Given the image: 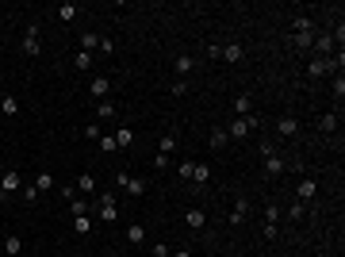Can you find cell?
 <instances>
[{"instance_id": "cell-32", "label": "cell", "mask_w": 345, "mask_h": 257, "mask_svg": "<svg viewBox=\"0 0 345 257\" xmlns=\"http://www.w3.org/2000/svg\"><path fill=\"white\" fill-rule=\"evenodd\" d=\"M257 154H261V157H272V154H276L272 138H261V142H257Z\"/></svg>"}, {"instance_id": "cell-6", "label": "cell", "mask_w": 345, "mask_h": 257, "mask_svg": "<svg viewBox=\"0 0 345 257\" xmlns=\"http://www.w3.org/2000/svg\"><path fill=\"white\" fill-rule=\"evenodd\" d=\"M108 92H112V77H92V100H108Z\"/></svg>"}, {"instance_id": "cell-9", "label": "cell", "mask_w": 345, "mask_h": 257, "mask_svg": "<svg viewBox=\"0 0 345 257\" xmlns=\"http://www.w3.org/2000/svg\"><path fill=\"white\" fill-rule=\"evenodd\" d=\"M284 169H288V162H284V157H280V154L265 157V173H268V177H280V173H284Z\"/></svg>"}, {"instance_id": "cell-18", "label": "cell", "mask_w": 345, "mask_h": 257, "mask_svg": "<svg viewBox=\"0 0 345 257\" xmlns=\"http://www.w3.org/2000/svg\"><path fill=\"white\" fill-rule=\"evenodd\" d=\"M292 27H295V35H315V23H310L307 16H295V19H292Z\"/></svg>"}, {"instance_id": "cell-45", "label": "cell", "mask_w": 345, "mask_h": 257, "mask_svg": "<svg viewBox=\"0 0 345 257\" xmlns=\"http://www.w3.org/2000/svg\"><path fill=\"white\" fill-rule=\"evenodd\" d=\"M276 234H280V227H276V223H265V238H268V242H272V238H276Z\"/></svg>"}, {"instance_id": "cell-16", "label": "cell", "mask_w": 345, "mask_h": 257, "mask_svg": "<svg viewBox=\"0 0 345 257\" xmlns=\"http://www.w3.org/2000/svg\"><path fill=\"white\" fill-rule=\"evenodd\" d=\"M172 69H177V73H192V69H196V58H192V54H181V58L172 61Z\"/></svg>"}, {"instance_id": "cell-42", "label": "cell", "mask_w": 345, "mask_h": 257, "mask_svg": "<svg viewBox=\"0 0 345 257\" xmlns=\"http://www.w3.org/2000/svg\"><path fill=\"white\" fill-rule=\"evenodd\" d=\"M334 96H337V100L345 96V77H341V73H337V81H334Z\"/></svg>"}, {"instance_id": "cell-5", "label": "cell", "mask_w": 345, "mask_h": 257, "mask_svg": "<svg viewBox=\"0 0 345 257\" xmlns=\"http://www.w3.org/2000/svg\"><path fill=\"white\" fill-rule=\"evenodd\" d=\"M219 58H223V61H230V66H238V61L246 58V50H242L238 43H223V46H219Z\"/></svg>"}, {"instance_id": "cell-15", "label": "cell", "mask_w": 345, "mask_h": 257, "mask_svg": "<svg viewBox=\"0 0 345 257\" xmlns=\"http://www.w3.org/2000/svg\"><path fill=\"white\" fill-rule=\"evenodd\" d=\"M34 188H39V192H50V188H54V173H50V169H43L39 177H34Z\"/></svg>"}, {"instance_id": "cell-19", "label": "cell", "mask_w": 345, "mask_h": 257, "mask_svg": "<svg viewBox=\"0 0 345 257\" xmlns=\"http://www.w3.org/2000/svg\"><path fill=\"white\" fill-rule=\"evenodd\" d=\"M310 46H315V50H319L322 58H326V54L334 50V39H330V35H319V39H315V43H310Z\"/></svg>"}, {"instance_id": "cell-17", "label": "cell", "mask_w": 345, "mask_h": 257, "mask_svg": "<svg viewBox=\"0 0 345 257\" xmlns=\"http://www.w3.org/2000/svg\"><path fill=\"white\" fill-rule=\"evenodd\" d=\"M19 249H23V238H19V234H8V238H4V253H8V257H16Z\"/></svg>"}, {"instance_id": "cell-30", "label": "cell", "mask_w": 345, "mask_h": 257, "mask_svg": "<svg viewBox=\"0 0 345 257\" xmlns=\"http://www.w3.org/2000/svg\"><path fill=\"white\" fill-rule=\"evenodd\" d=\"M334 127H337V112H326V115L319 119V131H326V135H330Z\"/></svg>"}, {"instance_id": "cell-26", "label": "cell", "mask_w": 345, "mask_h": 257, "mask_svg": "<svg viewBox=\"0 0 345 257\" xmlns=\"http://www.w3.org/2000/svg\"><path fill=\"white\" fill-rule=\"evenodd\" d=\"M73 66L81 69V73H88L92 69V54H85V50H77V58H73Z\"/></svg>"}, {"instance_id": "cell-4", "label": "cell", "mask_w": 345, "mask_h": 257, "mask_svg": "<svg viewBox=\"0 0 345 257\" xmlns=\"http://www.w3.org/2000/svg\"><path fill=\"white\" fill-rule=\"evenodd\" d=\"M39 50H43V43H39V27H27V35H23V54H27V58H39Z\"/></svg>"}, {"instance_id": "cell-24", "label": "cell", "mask_w": 345, "mask_h": 257, "mask_svg": "<svg viewBox=\"0 0 345 257\" xmlns=\"http://www.w3.org/2000/svg\"><path fill=\"white\" fill-rule=\"evenodd\" d=\"M73 231H77V234H88V231H92V219H88V215H73Z\"/></svg>"}, {"instance_id": "cell-21", "label": "cell", "mask_w": 345, "mask_h": 257, "mask_svg": "<svg viewBox=\"0 0 345 257\" xmlns=\"http://www.w3.org/2000/svg\"><path fill=\"white\" fill-rule=\"evenodd\" d=\"M192 180H196V184H207V180H211V165H199V162H196V169H192Z\"/></svg>"}, {"instance_id": "cell-39", "label": "cell", "mask_w": 345, "mask_h": 257, "mask_svg": "<svg viewBox=\"0 0 345 257\" xmlns=\"http://www.w3.org/2000/svg\"><path fill=\"white\" fill-rule=\"evenodd\" d=\"M280 219V211H276V204H265V223H276Z\"/></svg>"}, {"instance_id": "cell-29", "label": "cell", "mask_w": 345, "mask_h": 257, "mask_svg": "<svg viewBox=\"0 0 345 257\" xmlns=\"http://www.w3.org/2000/svg\"><path fill=\"white\" fill-rule=\"evenodd\" d=\"M96 115H100V119H112V115H115V104L112 100H100V104H96Z\"/></svg>"}, {"instance_id": "cell-44", "label": "cell", "mask_w": 345, "mask_h": 257, "mask_svg": "<svg viewBox=\"0 0 345 257\" xmlns=\"http://www.w3.org/2000/svg\"><path fill=\"white\" fill-rule=\"evenodd\" d=\"M154 169H169V154H157L154 157Z\"/></svg>"}, {"instance_id": "cell-41", "label": "cell", "mask_w": 345, "mask_h": 257, "mask_svg": "<svg viewBox=\"0 0 345 257\" xmlns=\"http://www.w3.org/2000/svg\"><path fill=\"white\" fill-rule=\"evenodd\" d=\"M288 219H303V204H299V200H295V204L288 207Z\"/></svg>"}, {"instance_id": "cell-2", "label": "cell", "mask_w": 345, "mask_h": 257, "mask_svg": "<svg viewBox=\"0 0 345 257\" xmlns=\"http://www.w3.org/2000/svg\"><path fill=\"white\" fill-rule=\"evenodd\" d=\"M261 127V119H257V115H246V119H238V115H234V123H230V127H226V135H230V138H246V135H250V131H257Z\"/></svg>"}, {"instance_id": "cell-28", "label": "cell", "mask_w": 345, "mask_h": 257, "mask_svg": "<svg viewBox=\"0 0 345 257\" xmlns=\"http://www.w3.org/2000/svg\"><path fill=\"white\" fill-rule=\"evenodd\" d=\"M250 96H238V100H234V112H238V119H246V115H250Z\"/></svg>"}, {"instance_id": "cell-47", "label": "cell", "mask_w": 345, "mask_h": 257, "mask_svg": "<svg viewBox=\"0 0 345 257\" xmlns=\"http://www.w3.org/2000/svg\"><path fill=\"white\" fill-rule=\"evenodd\" d=\"M169 257H192V253H188V249H177V253H169Z\"/></svg>"}, {"instance_id": "cell-38", "label": "cell", "mask_w": 345, "mask_h": 257, "mask_svg": "<svg viewBox=\"0 0 345 257\" xmlns=\"http://www.w3.org/2000/svg\"><path fill=\"white\" fill-rule=\"evenodd\" d=\"M115 200H119L115 192H100V207H115Z\"/></svg>"}, {"instance_id": "cell-35", "label": "cell", "mask_w": 345, "mask_h": 257, "mask_svg": "<svg viewBox=\"0 0 345 257\" xmlns=\"http://www.w3.org/2000/svg\"><path fill=\"white\" fill-rule=\"evenodd\" d=\"M39 196H43V192L34 188V184H23V200H27V204H34V200H39Z\"/></svg>"}, {"instance_id": "cell-31", "label": "cell", "mask_w": 345, "mask_h": 257, "mask_svg": "<svg viewBox=\"0 0 345 257\" xmlns=\"http://www.w3.org/2000/svg\"><path fill=\"white\" fill-rule=\"evenodd\" d=\"M96 142H100V150H104V154H115V150H119V146H115V135H100Z\"/></svg>"}, {"instance_id": "cell-22", "label": "cell", "mask_w": 345, "mask_h": 257, "mask_svg": "<svg viewBox=\"0 0 345 257\" xmlns=\"http://www.w3.org/2000/svg\"><path fill=\"white\" fill-rule=\"evenodd\" d=\"M77 192H96V177L92 173H81L77 177Z\"/></svg>"}, {"instance_id": "cell-7", "label": "cell", "mask_w": 345, "mask_h": 257, "mask_svg": "<svg viewBox=\"0 0 345 257\" xmlns=\"http://www.w3.org/2000/svg\"><path fill=\"white\" fill-rule=\"evenodd\" d=\"M246 215H250V200H246V196H238V200H234V211H230V223L238 227L242 219H246Z\"/></svg>"}, {"instance_id": "cell-13", "label": "cell", "mask_w": 345, "mask_h": 257, "mask_svg": "<svg viewBox=\"0 0 345 257\" xmlns=\"http://www.w3.org/2000/svg\"><path fill=\"white\" fill-rule=\"evenodd\" d=\"M115 146H119V150L134 146V131H130V127H119V131H115Z\"/></svg>"}, {"instance_id": "cell-43", "label": "cell", "mask_w": 345, "mask_h": 257, "mask_svg": "<svg viewBox=\"0 0 345 257\" xmlns=\"http://www.w3.org/2000/svg\"><path fill=\"white\" fill-rule=\"evenodd\" d=\"M188 92V81H172V96H184Z\"/></svg>"}, {"instance_id": "cell-12", "label": "cell", "mask_w": 345, "mask_h": 257, "mask_svg": "<svg viewBox=\"0 0 345 257\" xmlns=\"http://www.w3.org/2000/svg\"><path fill=\"white\" fill-rule=\"evenodd\" d=\"M315 188H319V184H315L310 177H303V180H299V188H295V196H299V204H303V200H310V196H315Z\"/></svg>"}, {"instance_id": "cell-27", "label": "cell", "mask_w": 345, "mask_h": 257, "mask_svg": "<svg viewBox=\"0 0 345 257\" xmlns=\"http://www.w3.org/2000/svg\"><path fill=\"white\" fill-rule=\"evenodd\" d=\"M69 211H73V215H88V200L85 196H73V200H69Z\"/></svg>"}, {"instance_id": "cell-3", "label": "cell", "mask_w": 345, "mask_h": 257, "mask_svg": "<svg viewBox=\"0 0 345 257\" xmlns=\"http://www.w3.org/2000/svg\"><path fill=\"white\" fill-rule=\"evenodd\" d=\"M276 135L280 138H295L299 135V119H295V115H280V119H276Z\"/></svg>"}, {"instance_id": "cell-36", "label": "cell", "mask_w": 345, "mask_h": 257, "mask_svg": "<svg viewBox=\"0 0 345 257\" xmlns=\"http://www.w3.org/2000/svg\"><path fill=\"white\" fill-rule=\"evenodd\" d=\"M292 43H295V46H299V50H307V46H310V43H315V35H295Z\"/></svg>"}, {"instance_id": "cell-1", "label": "cell", "mask_w": 345, "mask_h": 257, "mask_svg": "<svg viewBox=\"0 0 345 257\" xmlns=\"http://www.w3.org/2000/svg\"><path fill=\"white\" fill-rule=\"evenodd\" d=\"M19 188H23V177H19V169H4V173H0V200L16 196Z\"/></svg>"}, {"instance_id": "cell-46", "label": "cell", "mask_w": 345, "mask_h": 257, "mask_svg": "<svg viewBox=\"0 0 345 257\" xmlns=\"http://www.w3.org/2000/svg\"><path fill=\"white\" fill-rule=\"evenodd\" d=\"M154 257H169V246H165V242H154Z\"/></svg>"}, {"instance_id": "cell-40", "label": "cell", "mask_w": 345, "mask_h": 257, "mask_svg": "<svg viewBox=\"0 0 345 257\" xmlns=\"http://www.w3.org/2000/svg\"><path fill=\"white\" fill-rule=\"evenodd\" d=\"M96 50H100V54H112V50H115V43H112V39H104V35H100V46H96Z\"/></svg>"}, {"instance_id": "cell-14", "label": "cell", "mask_w": 345, "mask_h": 257, "mask_svg": "<svg viewBox=\"0 0 345 257\" xmlns=\"http://www.w3.org/2000/svg\"><path fill=\"white\" fill-rule=\"evenodd\" d=\"M77 43H81V50H85V54H92V50H96V46H100V35H92V31H85V35H81V39H77Z\"/></svg>"}, {"instance_id": "cell-34", "label": "cell", "mask_w": 345, "mask_h": 257, "mask_svg": "<svg viewBox=\"0 0 345 257\" xmlns=\"http://www.w3.org/2000/svg\"><path fill=\"white\" fill-rule=\"evenodd\" d=\"M177 150V135H161V154H172Z\"/></svg>"}, {"instance_id": "cell-20", "label": "cell", "mask_w": 345, "mask_h": 257, "mask_svg": "<svg viewBox=\"0 0 345 257\" xmlns=\"http://www.w3.org/2000/svg\"><path fill=\"white\" fill-rule=\"evenodd\" d=\"M127 242L130 246H142L146 242V227H127Z\"/></svg>"}, {"instance_id": "cell-25", "label": "cell", "mask_w": 345, "mask_h": 257, "mask_svg": "<svg viewBox=\"0 0 345 257\" xmlns=\"http://www.w3.org/2000/svg\"><path fill=\"white\" fill-rule=\"evenodd\" d=\"M58 16H61V23H69V19H77V16H81V8H77V4H61Z\"/></svg>"}, {"instance_id": "cell-37", "label": "cell", "mask_w": 345, "mask_h": 257, "mask_svg": "<svg viewBox=\"0 0 345 257\" xmlns=\"http://www.w3.org/2000/svg\"><path fill=\"white\" fill-rule=\"evenodd\" d=\"M100 219H104V223H115V219H119V211H115V207H100Z\"/></svg>"}, {"instance_id": "cell-33", "label": "cell", "mask_w": 345, "mask_h": 257, "mask_svg": "<svg viewBox=\"0 0 345 257\" xmlns=\"http://www.w3.org/2000/svg\"><path fill=\"white\" fill-rule=\"evenodd\" d=\"M192 169H196V162H181V165H177V177H181V180H192Z\"/></svg>"}, {"instance_id": "cell-10", "label": "cell", "mask_w": 345, "mask_h": 257, "mask_svg": "<svg viewBox=\"0 0 345 257\" xmlns=\"http://www.w3.org/2000/svg\"><path fill=\"white\" fill-rule=\"evenodd\" d=\"M123 192H127V196H142V192H146V180L142 177H127L123 180Z\"/></svg>"}, {"instance_id": "cell-11", "label": "cell", "mask_w": 345, "mask_h": 257, "mask_svg": "<svg viewBox=\"0 0 345 257\" xmlns=\"http://www.w3.org/2000/svg\"><path fill=\"white\" fill-rule=\"evenodd\" d=\"M184 223H188V227H192V231H199V227H203V223H207V215H203V211H199V207H188V211H184Z\"/></svg>"}, {"instance_id": "cell-23", "label": "cell", "mask_w": 345, "mask_h": 257, "mask_svg": "<svg viewBox=\"0 0 345 257\" xmlns=\"http://www.w3.org/2000/svg\"><path fill=\"white\" fill-rule=\"evenodd\" d=\"M19 112V100L16 96H4V100H0V115H16Z\"/></svg>"}, {"instance_id": "cell-8", "label": "cell", "mask_w": 345, "mask_h": 257, "mask_svg": "<svg viewBox=\"0 0 345 257\" xmlns=\"http://www.w3.org/2000/svg\"><path fill=\"white\" fill-rule=\"evenodd\" d=\"M226 142H230V135H226V127H215L211 135H207V146H211V150H223Z\"/></svg>"}]
</instances>
